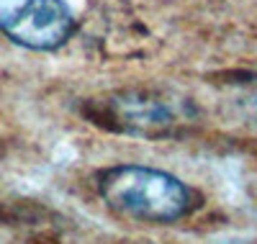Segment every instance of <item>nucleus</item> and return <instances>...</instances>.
<instances>
[{
    "instance_id": "nucleus-5",
    "label": "nucleus",
    "mask_w": 257,
    "mask_h": 244,
    "mask_svg": "<svg viewBox=\"0 0 257 244\" xmlns=\"http://www.w3.org/2000/svg\"><path fill=\"white\" fill-rule=\"evenodd\" d=\"M123 244H155V241H123Z\"/></svg>"
},
{
    "instance_id": "nucleus-2",
    "label": "nucleus",
    "mask_w": 257,
    "mask_h": 244,
    "mask_svg": "<svg viewBox=\"0 0 257 244\" xmlns=\"http://www.w3.org/2000/svg\"><path fill=\"white\" fill-rule=\"evenodd\" d=\"M95 185L111 211L144 224H175L196 206L193 188L149 165H111L98 172Z\"/></svg>"
},
{
    "instance_id": "nucleus-3",
    "label": "nucleus",
    "mask_w": 257,
    "mask_h": 244,
    "mask_svg": "<svg viewBox=\"0 0 257 244\" xmlns=\"http://www.w3.org/2000/svg\"><path fill=\"white\" fill-rule=\"evenodd\" d=\"M0 31L31 52H54L77 31L64 0H0Z\"/></svg>"
},
{
    "instance_id": "nucleus-1",
    "label": "nucleus",
    "mask_w": 257,
    "mask_h": 244,
    "mask_svg": "<svg viewBox=\"0 0 257 244\" xmlns=\"http://www.w3.org/2000/svg\"><path fill=\"white\" fill-rule=\"evenodd\" d=\"M85 116L95 126L137 139L178 137L198 121L190 98L165 87H121L85 103Z\"/></svg>"
},
{
    "instance_id": "nucleus-4",
    "label": "nucleus",
    "mask_w": 257,
    "mask_h": 244,
    "mask_svg": "<svg viewBox=\"0 0 257 244\" xmlns=\"http://www.w3.org/2000/svg\"><path fill=\"white\" fill-rule=\"evenodd\" d=\"M231 90L237 93V100L257 116V70L247 72V75H234V80L229 82Z\"/></svg>"
}]
</instances>
